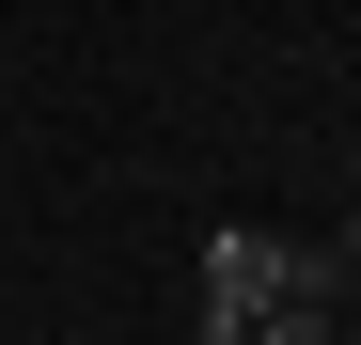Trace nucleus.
Here are the masks:
<instances>
[{"instance_id": "3", "label": "nucleus", "mask_w": 361, "mask_h": 345, "mask_svg": "<svg viewBox=\"0 0 361 345\" xmlns=\"http://www.w3.org/2000/svg\"><path fill=\"white\" fill-rule=\"evenodd\" d=\"M330 345H361V314H330Z\"/></svg>"}, {"instance_id": "1", "label": "nucleus", "mask_w": 361, "mask_h": 345, "mask_svg": "<svg viewBox=\"0 0 361 345\" xmlns=\"http://www.w3.org/2000/svg\"><path fill=\"white\" fill-rule=\"evenodd\" d=\"M267 299H283V236L267 220H204V345H252Z\"/></svg>"}, {"instance_id": "2", "label": "nucleus", "mask_w": 361, "mask_h": 345, "mask_svg": "<svg viewBox=\"0 0 361 345\" xmlns=\"http://www.w3.org/2000/svg\"><path fill=\"white\" fill-rule=\"evenodd\" d=\"M330 251H345V282H361V220H345V236H330Z\"/></svg>"}]
</instances>
